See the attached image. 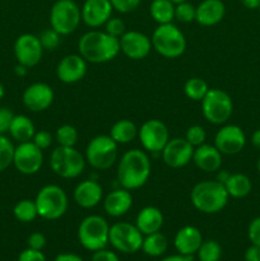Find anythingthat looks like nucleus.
Here are the masks:
<instances>
[{
    "mask_svg": "<svg viewBox=\"0 0 260 261\" xmlns=\"http://www.w3.org/2000/svg\"><path fill=\"white\" fill-rule=\"evenodd\" d=\"M27 73H28V68H25L24 65H20V64H18V65L14 68V74H15V75L24 76Z\"/></svg>",
    "mask_w": 260,
    "mask_h": 261,
    "instance_id": "obj_54",
    "label": "nucleus"
},
{
    "mask_svg": "<svg viewBox=\"0 0 260 261\" xmlns=\"http://www.w3.org/2000/svg\"><path fill=\"white\" fill-rule=\"evenodd\" d=\"M14 56L18 64L24 65L25 68H33L42 59L43 48L40 38L32 33H23L14 42Z\"/></svg>",
    "mask_w": 260,
    "mask_h": 261,
    "instance_id": "obj_14",
    "label": "nucleus"
},
{
    "mask_svg": "<svg viewBox=\"0 0 260 261\" xmlns=\"http://www.w3.org/2000/svg\"><path fill=\"white\" fill-rule=\"evenodd\" d=\"M40 42L42 45L43 50L54 51L59 45H60V35L56 32L55 30L50 28V30H45L40 36Z\"/></svg>",
    "mask_w": 260,
    "mask_h": 261,
    "instance_id": "obj_39",
    "label": "nucleus"
},
{
    "mask_svg": "<svg viewBox=\"0 0 260 261\" xmlns=\"http://www.w3.org/2000/svg\"><path fill=\"white\" fill-rule=\"evenodd\" d=\"M55 139L60 147H74L78 142V130L73 125H61L56 130Z\"/></svg>",
    "mask_w": 260,
    "mask_h": 261,
    "instance_id": "obj_34",
    "label": "nucleus"
},
{
    "mask_svg": "<svg viewBox=\"0 0 260 261\" xmlns=\"http://www.w3.org/2000/svg\"><path fill=\"white\" fill-rule=\"evenodd\" d=\"M114 10L120 13H132L140 5L142 0H110Z\"/></svg>",
    "mask_w": 260,
    "mask_h": 261,
    "instance_id": "obj_41",
    "label": "nucleus"
},
{
    "mask_svg": "<svg viewBox=\"0 0 260 261\" xmlns=\"http://www.w3.org/2000/svg\"><path fill=\"white\" fill-rule=\"evenodd\" d=\"M120 40V50L132 60H142L145 59L150 53L152 41L147 35L138 31H127Z\"/></svg>",
    "mask_w": 260,
    "mask_h": 261,
    "instance_id": "obj_17",
    "label": "nucleus"
},
{
    "mask_svg": "<svg viewBox=\"0 0 260 261\" xmlns=\"http://www.w3.org/2000/svg\"><path fill=\"white\" fill-rule=\"evenodd\" d=\"M78 50L84 60L93 64L114 60L121 51L119 38L97 30L89 31L79 38Z\"/></svg>",
    "mask_w": 260,
    "mask_h": 261,
    "instance_id": "obj_2",
    "label": "nucleus"
},
{
    "mask_svg": "<svg viewBox=\"0 0 260 261\" xmlns=\"http://www.w3.org/2000/svg\"><path fill=\"white\" fill-rule=\"evenodd\" d=\"M53 88L46 83H33L24 89L22 96L25 109L32 112H42L47 110L54 102Z\"/></svg>",
    "mask_w": 260,
    "mask_h": 261,
    "instance_id": "obj_18",
    "label": "nucleus"
},
{
    "mask_svg": "<svg viewBox=\"0 0 260 261\" xmlns=\"http://www.w3.org/2000/svg\"><path fill=\"white\" fill-rule=\"evenodd\" d=\"M13 119H14V114L12 112V110L7 109V107H0V134L4 135L5 133L9 132Z\"/></svg>",
    "mask_w": 260,
    "mask_h": 261,
    "instance_id": "obj_43",
    "label": "nucleus"
},
{
    "mask_svg": "<svg viewBox=\"0 0 260 261\" xmlns=\"http://www.w3.org/2000/svg\"><path fill=\"white\" fill-rule=\"evenodd\" d=\"M92 261H120V259L115 252L102 249L98 251H94Z\"/></svg>",
    "mask_w": 260,
    "mask_h": 261,
    "instance_id": "obj_47",
    "label": "nucleus"
},
{
    "mask_svg": "<svg viewBox=\"0 0 260 261\" xmlns=\"http://www.w3.org/2000/svg\"><path fill=\"white\" fill-rule=\"evenodd\" d=\"M138 137L143 148L150 154H161L162 149L170 140L167 126L157 119H150L143 122L138 130Z\"/></svg>",
    "mask_w": 260,
    "mask_h": 261,
    "instance_id": "obj_12",
    "label": "nucleus"
},
{
    "mask_svg": "<svg viewBox=\"0 0 260 261\" xmlns=\"http://www.w3.org/2000/svg\"><path fill=\"white\" fill-rule=\"evenodd\" d=\"M10 137L18 143L30 142L33 139L36 129L33 125L32 120L24 115H14L12 124H10L9 132Z\"/></svg>",
    "mask_w": 260,
    "mask_h": 261,
    "instance_id": "obj_27",
    "label": "nucleus"
},
{
    "mask_svg": "<svg viewBox=\"0 0 260 261\" xmlns=\"http://www.w3.org/2000/svg\"><path fill=\"white\" fill-rule=\"evenodd\" d=\"M38 217L46 221L60 219L68 211V195L58 185H46L35 199Z\"/></svg>",
    "mask_w": 260,
    "mask_h": 261,
    "instance_id": "obj_5",
    "label": "nucleus"
},
{
    "mask_svg": "<svg viewBox=\"0 0 260 261\" xmlns=\"http://www.w3.org/2000/svg\"><path fill=\"white\" fill-rule=\"evenodd\" d=\"M246 145V135L239 125H223L214 137V147L226 155L241 152Z\"/></svg>",
    "mask_w": 260,
    "mask_h": 261,
    "instance_id": "obj_15",
    "label": "nucleus"
},
{
    "mask_svg": "<svg viewBox=\"0 0 260 261\" xmlns=\"http://www.w3.org/2000/svg\"><path fill=\"white\" fill-rule=\"evenodd\" d=\"M143 239L144 236L135 224L119 222L110 227L109 242L117 251L124 254H134L142 250Z\"/></svg>",
    "mask_w": 260,
    "mask_h": 261,
    "instance_id": "obj_11",
    "label": "nucleus"
},
{
    "mask_svg": "<svg viewBox=\"0 0 260 261\" xmlns=\"http://www.w3.org/2000/svg\"><path fill=\"white\" fill-rule=\"evenodd\" d=\"M152 171L149 155L140 149H130L122 154L117 166V182L126 190H135L147 184Z\"/></svg>",
    "mask_w": 260,
    "mask_h": 261,
    "instance_id": "obj_1",
    "label": "nucleus"
},
{
    "mask_svg": "<svg viewBox=\"0 0 260 261\" xmlns=\"http://www.w3.org/2000/svg\"><path fill=\"white\" fill-rule=\"evenodd\" d=\"M55 261H83L79 255L71 254V252H64V254H59L55 257Z\"/></svg>",
    "mask_w": 260,
    "mask_h": 261,
    "instance_id": "obj_49",
    "label": "nucleus"
},
{
    "mask_svg": "<svg viewBox=\"0 0 260 261\" xmlns=\"http://www.w3.org/2000/svg\"><path fill=\"white\" fill-rule=\"evenodd\" d=\"M222 256V247L217 241L209 240L203 241L198 250V257L200 261H219Z\"/></svg>",
    "mask_w": 260,
    "mask_h": 261,
    "instance_id": "obj_35",
    "label": "nucleus"
},
{
    "mask_svg": "<svg viewBox=\"0 0 260 261\" xmlns=\"http://www.w3.org/2000/svg\"><path fill=\"white\" fill-rule=\"evenodd\" d=\"M133 205V196L126 189H115L103 200V209L110 217H122L130 211Z\"/></svg>",
    "mask_w": 260,
    "mask_h": 261,
    "instance_id": "obj_25",
    "label": "nucleus"
},
{
    "mask_svg": "<svg viewBox=\"0 0 260 261\" xmlns=\"http://www.w3.org/2000/svg\"><path fill=\"white\" fill-rule=\"evenodd\" d=\"M247 236H249L251 245L260 246V217L252 219L247 228Z\"/></svg>",
    "mask_w": 260,
    "mask_h": 261,
    "instance_id": "obj_44",
    "label": "nucleus"
},
{
    "mask_svg": "<svg viewBox=\"0 0 260 261\" xmlns=\"http://www.w3.org/2000/svg\"><path fill=\"white\" fill-rule=\"evenodd\" d=\"M32 142L35 143L41 150H45L47 149L48 147H51V144H53V135L48 132H46V130H40V132L35 133Z\"/></svg>",
    "mask_w": 260,
    "mask_h": 261,
    "instance_id": "obj_42",
    "label": "nucleus"
},
{
    "mask_svg": "<svg viewBox=\"0 0 260 261\" xmlns=\"http://www.w3.org/2000/svg\"><path fill=\"white\" fill-rule=\"evenodd\" d=\"M171 2L173 3V4H180V3H184V2H188V0H171Z\"/></svg>",
    "mask_w": 260,
    "mask_h": 261,
    "instance_id": "obj_56",
    "label": "nucleus"
},
{
    "mask_svg": "<svg viewBox=\"0 0 260 261\" xmlns=\"http://www.w3.org/2000/svg\"><path fill=\"white\" fill-rule=\"evenodd\" d=\"M15 147L12 140L8 139L5 135L0 134V172L7 170L10 165H13Z\"/></svg>",
    "mask_w": 260,
    "mask_h": 261,
    "instance_id": "obj_36",
    "label": "nucleus"
},
{
    "mask_svg": "<svg viewBox=\"0 0 260 261\" xmlns=\"http://www.w3.org/2000/svg\"><path fill=\"white\" fill-rule=\"evenodd\" d=\"M185 139L188 140L194 148H196L205 143L206 133L205 130H204V127L200 126V125H191V126L186 130Z\"/></svg>",
    "mask_w": 260,
    "mask_h": 261,
    "instance_id": "obj_38",
    "label": "nucleus"
},
{
    "mask_svg": "<svg viewBox=\"0 0 260 261\" xmlns=\"http://www.w3.org/2000/svg\"><path fill=\"white\" fill-rule=\"evenodd\" d=\"M135 226L142 232L143 236L160 232L163 226L162 212L155 206H145L138 213Z\"/></svg>",
    "mask_w": 260,
    "mask_h": 261,
    "instance_id": "obj_26",
    "label": "nucleus"
},
{
    "mask_svg": "<svg viewBox=\"0 0 260 261\" xmlns=\"http://www.w3.org/2000/svg\"><path fill=\"white\" fill-rule=\"evenodd\" d=\"M117 145L110 135H97L87 145L86 161L94 170H109L117 160Z\"/></svg>",
    "mask_w": 260,
    "mask_h": 261,
    "instance_id": "obj_10",
    "label": "nucleus"
},
{
    "mask_svg": "<svg viewBox=\"0 0 260 261\" xmlns=\"http://www.w3.org/2000/svg\"><path fill=\"white\" fill-rule=\"evenodd\" d=\"M110 226L101 216H88L81 222L78 228V240L82 246L89 251H98L109 244Z\"/></svg>",
    "mask_w": 260,
    "mask_h": 261,
    "instance_id": "obj_6",
    "label": "nucleus"
},
{
    "mask_svg": "<svg viewBox=\"0 0 260 261\" xmlns=\"http://www.w3.org/2000/svg\"><path fill=\"white\" fill-rule=\"evenodd\" d=\"M86 157L74 147H60L50 155V167L54 173L63 178H75L84 171Z\"/></svg>",
    "mask_w": 260,
    "mask_h": 261,
    "instance_id": "obj_7",
    "label": "nucleus"
},
{
    "mask_svg": "<svg viewBox=\"0 0 260 261\" xmlns=\"http://www.w3.org/2000/svg\"><path fill=\"white\" fill-rule=\"evenodd\" d=\"M13 214H14L15 219L22 223H30V222L35 221L38 216L35 200H31V199L19 200L13 208Z\"/></svg>",
    "mask_w": 260,
    "mask_h": 261,
    "instance_id": "obj_32",
    "label": "nucleus"
},
{
    "mask_svg": "<svg viewBox=\"0 0 260 261\" xmlns=\"http://www.w3.org/2000/svg\"><path fill=\"white\" fill-rule=\"evenodd\" d=\"M103 196V189L96 180H84L74 189V201L84 209H91L98 205Z\"/></svg>",
    "mask_w": 260,
    "mask_h": 261,
    "instance_id": "obj_21",
    "label": "nucleus"
},
{
    "mask_svg": "<svg viewBox=\"0 0 260 261\" xmlns=\"http://www.w3.org/2000/svg\"><path fill=\"white\" fill-rule=\"evenodd\" d=\"M110 137L117 144H127L138 137V127L130 120L122 119L115 122L110 130Z\"/></svg>",
    "mask_w": 260,
    "mask_h": 261,
    "instance_id": "obj_29",
    "label": "nucleus"
},
{
    "mask_svg": "<svg viewBox=\"0 0 260 261\" xmlns=\"http://www.w3.org/2000/svg\"><path fill=\"white\" fill-rule=\"evenodd\" d=\"M43 150H41L32 140L18 143L14 149L13 165L18 172L23 175H35L43 165Z\"/></svg>",
    "mask_w": 260,
    "mask_h": 261,
    "instance_id": "obj_13",
    "label": "nucleus"
},
{
    "mask_svg": "<svg viewBox=\"0 0 260 261\" xmlns=\"http://www.w3.org/2000/svg\"><path fill=\"white\" fill-rule=\"evenodd\" d=\"M149 13L158 24L172 23L175 19V4L171 0H153L150 3Z\"/></svg>",
    "mask_w": 260,
    "mask_h": 261,
    "instance_id": "obj_30",
    "label": "nucleus"
},
{
    "mask_svg": "<svg viewBox=\"0 0 260 261\" xmlns=\"http://www.w3.org/2000/svg\"><path fill=\"white\" fill-rule=\"evenodd\" d=\"M209 89L211 88L208 87L206 82L204 79L198 78V76L188 79L185 86H184L185 96L188 98L193 99V101H201L205 97V94L208 93Z\"/></svg>",
    "mask_w": 260,
    "mask_h": 261,
    "instance_id": "obj_33",
    "label": "nucleus"
},
{
    "mask_svg": "<svg viewBox=\"0 0 260 261\" xmlns=\"http://www.w3.org/2000/svg\"><path fill=\"white\" fill-rule=\"evenodd\" d=\"M161 261H193V256H186V255H171V256L165 257Z\"/></svg>",
    "mask_w": 260,
    "mask_h": 261,
    "instance_id": "obj_51",
    "label": "nucleus"
},
{
    "mask_svg": "<svg viewBox=\"0 0 260 261\" xmlns=\"http://www.w3.org/2000/svg\"><path fill=\"white\" fill-rule=\"evenodd\" d=\"M105 32L114 36V37L120 38L125 32H126V27H125L124 20L120 19V18L111 17L106 23H105Z\"/></svg>",
    "mask_w": 260,
    "mask_h": 261,
    "instance_id": "obj_40",
    "label": "nucleus"
},
{
    "mask_svg": "<svg viewBox=\"0 0 260 261\" xmlns=\"http://www.w3.org/2000/svg\"><path fill=\"white\" fill-rule=\"evenodd\" d=\"M152 47L166 59H176L186 50V38L173 23L158 24L153 32Z\"/></svg>",
    "mask_w": 260,
    "mask_h": 261,
    "instance_id": "obj_4",
    "label": "nucleus"
},
{
    "mask_svg": "<svg viewBox=\"0 0 260 261\" xmlns=\"http://www.w3.org/2000/svg\"><path fill=\"white\" fill-rule=\"evenodd\" d=\"M196 7L189 2L175 5V18L181 23H191L195 20Z\"/></svg>",
    "mask_w": 260,
    "mask_h": 261,
    "instance_id": "obj_37",
    "label": "nucleus"
},
{
    "mask_svg": "<svg viewBox=\"0 0 260 261\" xmlns=\"http://www.w3.org/2000/svg\"><path fill=\"white\" fill-rule=\"evenodd\" d=\"M201 244H203V234L194 226H185L178 229L173 240V245L178 254L186 256H193L195 252H198Z\"/></svg>",
    "mask_w": 260,
    "mask_h": 261,
    "instance_id": "obj_22",
    "label": "nucleus"
},
{
    "mask_svg": "<svg viewBox=\"0 0 260 261\" xmlns=\"http://www.w3.org/2000/svg\"><path fill=\"white\" fill-rule=\"evenodd\" d=\"M27 244H28V247H30V249L38 250V251H41V250L46 246L45 234H42L41 232H35V233L30 234V237H28V240H27Z\"/></svg>",
    "mask_w": 260,
    "mask_h": 261,
    "instance_id": "obj_45",
    "label": "nucleus"
},
{
    "mask_svg": "<svg viewBox=\"0 0 260 261\" xmlns=\"http://www.w3.org/2000/svg\"><path fill=\"white\" fill-rule=\"evenodd\" d=\"M245 261H260V246L251 245L245 251Z\"/></svg>",
    "mask_w": 260,
    "mask_h": 261,
    "instance_id": "obj_48",
    "label": "nucleus"
},
{
    "mask_svg": "<svg viewBox=\"0 0 260 261\" xmlns=\"http://www.w3.org/2000/svg\"><path fill=\"white\" fill-rule=\"evenodd\" d=\"M251 143L256 149L260 150V129L255 130L251 135Z\"/></svg>",
    "mask_w": 260,
    "mask_h": 261,
    "instance_id": "obj_52",
    "label": "nucleus"
},
{
    "mask_svg": "<svg viewBox=\"0 0 260 261\" xmlns=\"http://www.w3.org/2000/svg\"><path fill=\"white\" fill-rule=\"evenodd\" d=\"M168 241L166 236L161 232H155V233L147 234L143 239L142 250L145 255L150 257H158L163 255L167 250Z\"/></svg>",
    "mask_w": 260,
    "mask_h": 261,
    "instance_id": "obj_31",
    "label": "nucleus"
},
{
    "mask_svg": "<svg viewBox=\"0 0 260 261\" xmlns=\"http://www.w3.org/2000/svg\"><path fill=\"white\" fill-rule=\"evenodd\" d=\"M222 153L214 145L201 144L194 148L193 162L195 163L199 170L204 172H216L221 170L222 166Z\"/></svg>",
    "mask_w": 260,
    "mask_h": 261,
    "instance_id": "obj_23",
    "label": "nucleus"
},
{
    "mask_svg": "<svg viewBox=\"0 0 260 261\" xmlns=\"http://www.w3.org/2000/svg\"><path fill=\"white\" fill-rule=\"evenodd\" d=\"M5 94V89H4V86H3L2 83H0V101L3 99V97H4Z\"/></svg>",
    "mask_w": 260,
    "mask_h": 261,
    "instance_id": "obj_55",
    "label": "nucleus"
},
{
    "mask_svg": "<svg viewBox=\"0 0 260 261\" xmlns=\"http://www.w3.org/2000/svg\"><path fill=\"white\" fill-rule=\"evenodd\" d=\"M223 185L229 198L235 199L246 198L252 190L251 180L244 173H231Z\"/></svg>",
    "mask_w": 260,
    "mask_h": 261,
    "instance_id": "obj_28",
    "label": "nucleus"
},
{
    "mask_svg": "<svg viewBox=\"0 0 260 261\" xmlns=\"http://www.w3.org/2000/svg\"><path fill=\"white\" fill-rule=\"evenodd\" d=\"M82 22V12L74 0H56L50 10V24L60 36L76 31Z\"/></svg>",
    "mask_w": 260,
    "mask_h": 261,
    "instance_id": "obj_9",
    "label": "nucleus"
},
{
    "mask_svg": "<svg viewBox=\"0 0 260 261\" xmlns=\"http://www.w3.org/2000/svg\"><path fill=\"white\" fill-rule=\"evenodd\" d=\"M194 147L185 138H173L167 142L161 152L162 160L168 167L183 168L193 161Z\"/></svg>",
    "mask_w": 260,
    "mask_h": 261,
    "instance_id": "obj_16",
    "label": "nucleus"
},
{
    "mask_svg": "<svg viewBox=\"0 0 260 261\" xmlns=\"http://www.w3.org/2000/svg\"><path fill=\"white\" fill-rule=\"evenodd\" d=\"M231 175L229 172H227L226 170H218V175H217V181H219L221 184H224L227 181V178H228V176Z\"/></svg>",
    "mask_w": 260,
    "mask_h": 261,
    "instance_id": "obj_53",
    "label": "nucleus"
},
{
    "mask_svg": "<svg viewBox=\"0 0 260 261\" xmlns=\"http://www.w3.org/2000/svg\"><path fill=\"white\" fill-rule=\"evenodd\" d=\"M226 14V5L222 0H203L196 7L195 20L204 27H212L221 22Z\"/></svg>",
    "mask_w": 260,
    "mask_h": 261,
    "instance_id": "obj_24",
    "label": "nucleus"
},
{
    "mask_svg": "<svg viewBox=\"0 0 260 261\" xmlns=\"http://www.w3.org/2000/svg\"><path fill=\"white\" fill-rule=\"evenodd\" d=\"M241 4L244 5L245 8L250 10H255V9H259L260 7V0H240Z\"/></svg>",
    "mask_w": 260,
    "mask_h": 261,
    "instance_id": "obj_50",
    "label": "nucleus"
},
{
    "mask_svg": "<svg viewBox=\"0 0 260 261\" xmlns=\"http://www.w3.org/2000/svg\"><path fill=\"white\" fill-rule=\"evenodd\" d=\"M228 199L229 195L224 185L217 180L198 182L190 193V200L194 208L204 214H216L223 211Z\"/></svg>",
    "mask_w": 260,
    "mask_h": 261,
    "instance_id": "obj_3",
    "label": "nucleus"
},
{
    "mask_svg": "<svg viewBox=\"0 0 260 261\" xmlns=\"http://www.w3.org/2000/svg\"><path fill=\"white\" fill-rule=\"evenodd\" d=\"M111 2L110 0H86L81 8L82 20L91 28H98L112 15Z\"/></svg>",
    "mask_w": 260,
    "mask_h": 261,
    "instance_id": "obj_19",
    "label": "nucleus"
},
{
    "mask_svg": "<svg viewBox=\"0 0 260 261\" xmlns=\"http://www.w3.org/2000/svg\"><path fill=\"white\" fill-rule=\"evenodd\" d=\"M201 112L206 121L214 125L226 124L233 112V102L227 92L218 88L209 89L201 99Z\"/></svg>",
    "mask_w": 260,
    "mask_h": 261,
    "instance_id": "obj_8",
    "label": "nucleus"
},
{
    "mask_svg": "<svg viewBox=\"0 0 260 261\" xmlns=\"http://www.w3.org/2000/svg\"><path fill=\"white\" fill-rule=\"evenodd\" d=\"M86 73L87 61L76 54L64 56L56 66V75L65 84H74L82 81Z\"/></svg>",
    "mask_w": 260,
    "mask_h": 261,
    "instance_id": "obj_20",
    "label": "nucleus"
},
{
    "mask_svg": "<svg viewBox=\"0 0 260 261\" xmlns=\"http://www.w3.org/2000/svg\"><path fill=\"white\" fill-rule=\"evenodd\" d=\"M18 261H46V257L38 250H33L28 247V249L23 250L20 252L19 256H18Z\"/></svg>",
    "mask_w": 260,
    "mask_h": 261,
    "instance_id": "obj_46",
    "label": "nucleus"
},
{
    "mask_svg": "<svg viewBox=\"0 0 260 261\" xmlns=\"http://www.w3.org/2000/svg\"><path fill=\"white\" fill-rule=\"evenodd\" d=\"M256 167H257V172H259V175H260V157H259V160H257Z\"/></svg>",
    "mask_w": 260,
    "mask_h": 261,
    "instance_id": "obj_57",
    "label": "nucleus"
},
{
    "mask_svg": "<svg viewBox=\"0 0 260 261\" xmlns=\"http://www.w3.org/2000/svg\"><path fill=\"white\" fill-rule=\"evenodd\" d=\"M259 12H260V7H259Z\"/></svg>",
    "mask_w": 260,
    "mask_h": 261,
    "instance_id": "obj_58",
    "label": "nucleus"
}]
</instances>
